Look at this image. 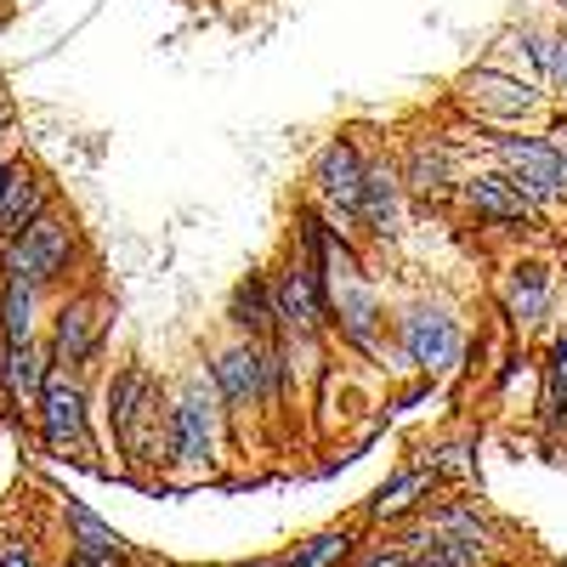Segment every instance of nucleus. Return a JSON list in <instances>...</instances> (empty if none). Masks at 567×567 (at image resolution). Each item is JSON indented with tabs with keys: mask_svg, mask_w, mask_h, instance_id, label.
Segmentation results:
<instances>
[{
	"mask_svg": "<svg viewBox=\"0 0 567 567\" xmlns=\"http://www.w3.org/2000/svg\"><path fill=\"white\" fill-rule=\"evenodd\" d=\"M171 414V460L187 465V471H205L210 454H216V437H221V398L205 374H187V386L176 392V403L165 409Z\"/></svg>",
	"mask_w": 567,
	"mask_h": 567,
	"instance_id": "obj_1",
	"label": "nucleus"
},
{
	"mask_svg": "<svg viewBox=\"0 0 567 567\" xmlns=\"http://www.w3.org/2000/svg\"><path fill=\"white\" fill-rule=\"evenodd\" d=\"M69 261H74V221L58 216V210L34 216L18 239H7V272L34 284V290H52L69 272Z\"/></svg>",
	"mask_w": 567,
	"mask_h": 567,
	"instance_id": "obj_2",
	"label": "nucleus"
},
{
	"mask_svg": "<svg viewBox=\"0 0 567 567\" xmlns=\"http://www.w3.org/2000/svg\"><path fill=\"white\" fill-rule=\"evenodd\" d=\"M398 341H403V358L420 363L425 374H449V369H460V358H465V329H460V318H454L449 307H437V301H414V307L398 318Z\"/></svg>",
	"mask_w": 567,
	"mask_h": 567,
	"instance_id": "obj_3",
	"label": "nucleus"
},
{
	"mask_svg": "<svg viewBox=\"0 0 567 567\" xmlns=\"http://www.w3.org/2000/svg\"><path fill=\"white\" fill-rule=\"evenodd\" d=\"M34 414H40V437H45V449H52V454H69V449L85 454V449H91V437H85L91 403H85V386H80L74 369H58V363H52Z\"/></svg>",
	"mask_w": 567,
	"mask_h": 567,
	"instance_id": "obj_4",
	"label": "nucleus"
},
{
	"mask_svg": "<svg viewBox=\"0 0 567 567\" xmlns=\"http://www.w3.org/2000/svg\"><path fill=\"white\" fill-rule=\"evenodd\" d=\"M363 171H369V159L358 154V142H352V136L323 142L318 159H312V187H318V199H323V216L336 221L341 233H352V221H358Z\"/></svg>",
	"mask_w": 567,
	"mask_h": 567,
	"instance_id": "obj_5",
	"label": "nucleus"
},
{
	"mask_svg": "<svg viewBox=\"0 0 567 567\" xmlns=\"http://www.w3.org/2000/svg\"><path fill=\"white\" fill-rule=\"evenodd\" d=\"M272 301H278V323L290 341H318L329 329V290L301 256L272 278Z\"/></svg>",
	"mask_w": 567,
	"mask_h": 567,
	"instance_id": "obj_6",
	"label": "nucleus"
},
{
	"mask_svg": "<svg viewBox=\"0 0 567 567\" xmlns=\"http://www.w3.org/2000/svg\"><path fill=\"white\" fill-rule=\"evenodd\" d=\"M494 159L505 165V182L534 210H545V205L561 199V171H556V154L545 148V136H499L494 142Z\"/></svg>",
	"mask_w": 567,
	"mask_h": 567,
	"instance_id": "obj_7",
	"label": "nucleus"
},
{
	"mask_svg": "<svg viewBox=\"0 0 567 567\" xmlns=\"http://www.w3.org/2000/svg\"><path fill=\"white\" fill-rule=\"evenodd\" d=\"M97 347H103V318H97V301H85V296H74V301H63L58 307V318H52V363L58 369H85L91 358H97Z\"/></svg>",
	"mask_w": 567,
	"mask_h": 567,
	"instance_id": "obj_8",
	"label": "nucleus"
},
{
	"mask_svg": "<svg viewBox=\"0 0 567 567\" xmlns=\"http://www.w3.org/2000/svg\"><path fill=\"white\" fill-rule=\"evenodd\" d=\"M210 386L227 409L261 403V341H233L210 358Z\"/></svg>",
	"mask_w": 567,
	"mask_h": 567,
	"instance_id": "obj_9",
	"label": "nucleus"
},
{
	"mask_svg": "<svg viewBox=\"0 0 567 567\" xmlns=\"http://www.w3.org/2000/svg\"><path fill=\"white\" fill-rule=\"evenodd\" d=\"M329 323H341V336L358 352H381V301H374V290L363 278L329 290Z\"/></svg>",
	"mask_w": 567,
	"mask_h": 567,
	"instance_id": "obj_10",
	"label": "nucleus"
},
{
	"mask_svg": "<svg viewBox=\"0 0 567 567\" xmlns=\"http://www.w3.org/2000/svg\"><path fill=\"white\" fill-rule=\"evenodd\" d=\"M227 323L239 329V341H278V336H284V323H278V301H272V278L250 272V278L233 284Z\"/></svg>",
	"mask_w": 567,
	"mask_h": 567,
	"instance_id": "obj_11",
	"label": "nucleus"
},
{
	"mask_svg": "<svg viewBox=\"0 0 567 567\" xmlns=\"http://www.w3.org/2000/svg\"><path fill=\"white\" fill-rule=\"evenodd\" d=\"M460 199H465L471 216H483V221H494V227H516V221L534 216V205L505 182V171H477V176H465V182H460Z\"/></svg>",
	"mask_w": 567,
	"mask_h": 567,
	"instance_id": "obj_12",
	"label": "nucleus"
},
{
	"mask_svg": "<svg viewBox=\"0 0 567 567\" xmlns=\"http://www.w3.org/2000/svg\"><path fill=\"white\" fill-rule=\"evenodd\" d=\"M45 374H52V352H45V347H34V341H23V347L0 341V392H7L12 409H34L40 403Z\"/></svg>",
	"mask_w": 567,
	"mask_h": 567,
	"instance_id": "obj_13",
	"label": "nucleus"
},
{
	"mask_svg": "<svg viewBox=\"0 0 567 567\" xmlns=\"http://www.w3.org/2000/svg\"><path fill=\"white\" fill-rule=\"evenodd\" d=\"M45 199H52L45 176L29 171V165H12V171H7V187H0V245L18 239L34 216H45Z\"/></svg>",
	"mask_w": 567,
	"mask_h": 567,
	"instance_id": "obj_14",
	"label": "nucleus"
},
{
	"mask_svg": "<svg viewBox=\"0 0 567 567\" xmlns=\"http://www.w3.org/2000/svg\"><path fill=\"white\" fill-rule=\"evenodd\" d=\"M358 221L374 239H392L403 221V176L392 165H369L363 171V199H358Z\"/></svg>",
	"mask_w": 567,
	"mask_h": 567,
	"instance_id": "obj_15",
	"label": "nucleus"
},
{
	"mask_svg": "<svg viewBox=\"0 0 567 567\" xmlns=\"http://www.w3.org/2000/svg\"><path fill=\"white\" fill-rule=\"evenodd\" d=\"M465 103H477L483 114H499V120H523V114H534L539 91H534V85H523V80H511V74L477 69V74L465 80Z\"/></svg>",
	"mask_w": 567,
	"mask_h": 567,
	"instance_id": "obj_16",
	"label": "nucleus"
},
{
	"mask_svg": "<svg viewBox=\"0 0 567 567\" xmlns=\"http://www.w3.org/2000/svg\"><path fill=\"white\" fill-rule=\"evenodd\" d=\"M545 307H550V272H545L539 261L511 267V278H505V312H511L516 323H539Z\"/></svg>",
	"mask_w": 567,
	"mask_h": 567,
	"instance_id": "obj_17",
	"label": "nucleus"
},
{
	"mask_svg": "<svg viewBox=\"0 0 567 567\" xmlns=\"http://www.w3.org/2000/svg\"><path fill=\"white\" fill-rule=\"evenodd\" d=\"M34 307H40V290L23 278H7V290H0V341H34Z\"/></svg>",
	"mask_w": 567,
	"mask_h": 567,
	"instance_id": "obj_18",
	"label": "nucleus"
},
{
	"mask_svg": "<svg viewBox=\"0 0 567 567\" xmlns=\"http://www.w3.org/2000/svg\"><path fill=\"white\" fill-rule=\"evenodd\" d=\"M409 194H443V187L454 182L449 176V148H437V142H414L409 148V165L398 171Z\"/></svg>",
	"mask_w": 567,
	"mask_h": 567,
	"instance_id": "obj_19",
	"label": "nucleus"
},
{
	"mask_svg": "<svg viewBox=\"0 0 567 567\" xmlns=\"http://www.w3.org/2000/svg\"><path fill=\"white\" fill-rule=\"evenodd\" d=\"M425 488H432V471H425V465L398 471V477L369 499V516H374V523H386V516H409V511L420 505V494H425Z\"/></svg>",
	"mask_w": 567,
	"mask_h": 567,
	"instance_id": "obj_20",
	"label": "nucleus"
},
{
	"mask_svg": "<svg viewBox=\"0 0 567 567\" xmlns=\"http://www.w3.org/2000/svg\"><path fill=\"white\" fill-rule=\"evenodd\" d=\"M539 420L550 432L567 425V336H556L550 358H545V392H539Z\"/></svg>",
	"mask_w": 567,
	"mask_h": 567,
	"instance_id": "obj_21",
	"label": "nucleus"
},
{
	"mask_svg": "<svg viewBox=\"0 0 567 567\" xmlns=\"http://www.w3.org/2000/svg\"><path fill=\"white\" fill-rule=\"evenodd\" d=\"M69 528H74V539H80V550H85V556L125 561V545H120V534L103 523V516H91L85 505H69Z\"/></svg>",
	"mask_w": 567,
	"mask_h": 567,
	"instance_id": "obj_22",
	"label": "nucleus"
},
{
	"mask_svg": "<svg viewBox=\"0 0 567 567\" xmlns=\"http://www.w3.org/2000/svg\"><path fill=\"white\" fill-rule=\"evenodd\" d=\"M352 545H358V539H352L347 528H329V534H318V539L296 545L284 567H336V561H347V556H352Z\"/></svg>",
	"mask_w": 567,
	"mask_h": 567,
	"instance_id": "obj_23",
	"label": "nucleus"
},
{
	"mask_svg": "<svg viewBox=\"0 0 567 567\" xmlns=\"http://www.w3.org/2000/svg\"><path fill=\"white\" fill-rule=\"evenodd\" d=\"M477 561H483V545L477 539H454V534L432 539V550H425V567H477Z\"/></svg>",
	"mask_w": 567,
	"mask_h": 567,
	"instance_id": "obj_24",
	"label": "nucleus"
},
{
	"mask_svg": "<svg viewBox=\"0 0 567 567\" xmlns=\"http://www.w3.org/2000/svg\"><path fill=\"white\" fill-rule=\"evenodd\" d=\"M545 148L556 154V171H561V194H567V114L545 131Z\"/></svg>",
	"mask_w": 567,
	"mask_h": 567,
	"instance_id": "obj_25",
	"label": "nucleus"
},
{
	"mask_svg": "<svg viewBox=\"0 0 567 567\" xmlns=\"http://www.w3.org/2000/svg\"><path fill=\"white\" fill-rule=\"evenodd\" d=\"M545 74H550L556 85H567V34H561V40H550V52H545Z\"/></svg>",
	"mask_w": 567,
	"mask_h": 567,
	"instance_id": "obj_26",
	"label": "nucleus"
},
{
	"mask_svg": "<svg viewBox=\"0 0 567 567\" xmlns=\"http://www.w3.org/2000/svg\"><path fill=\"white\" fill-rule=\"evenodd\" d=\"M403 561H409L403 550H374V556H369L363 567H403Z\"/></svg>",
	"mask_w": 567,
	"mask_h": 567,
	"instance_id": "obj_27",
	"label": "nucleus"
},
{
	"mask_svg": "<svg viewBox=\"0 0 567 567\" xmlns=\"http://www.w3.org/2000/svg\"><path fill=\"white\" fill-rule=\"evenodd\" d=\"M0 567H34V561H29L18 545H0Z\"/></svg>",
	"mask_w": 567,
	"mask_h": 567,
	"instance_id": "obj_28",
	"label": "nucleus"
},
{
	"mask_svg": "<svg viewBox=\"0 0 567 567\" xmlns=\"http://www.w3.org/2000/svg\"><path fill=\"white\" fill-rule=\"evenodd\" d=\"M7 120H12V103H7V97H0V125H7Z\"/></svg>",
	"mask_w": 567,
	"mask_h": 567,
	"instance_id": "obj_29",
	"label": "nucleus"
},
{
	"mask_svg": "<svg viewBox=\"0 0 567 567\" xmlns=\"http://www.w3.org/2000/svg\"><path fill=\"white\" fill-rule=\"evenodd\" d=\"M7 171H12V159H0V187H7Z\"/></svg>",
	"mask_w": 567,
	"mask_h": 567,
	"instance_id": "obj_30",
	"label": "nucleus"
},
{
	"mask_svg": "<svg viewBox=\"0 0 567 567\" xmlns=\"http://www.w3.org/2000/svg\"><path fill=\"white\" fill-rule=\"evenodd\" d=\"M256 567H278V561H256Z\"/></svg>",
	"mask_w": 567,
	"mask_h": 567,
	"instance_id": "obj_31",
	"label": "nucleus"
},
{
	"mask_svg": "<svg viewBox=\"0 0 567 567\" xmlns=\"http://www.w3.org/2000/svg\"><path fill=\"white\" fill-rule=\"evenodd\" d=\"M561 12H567V0H561Z\"/></svg>",
	"mask_w": 567,
	"mask_h": 567,
	"instance_id": "obj_32",
	"label": "nucleus"
}]
</instances>
